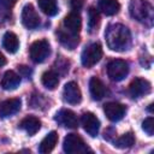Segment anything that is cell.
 <instances>
[{
    "instance_id": "cell-3",
    "label": "cell",
    "mask_w": 154,
    "mask_h": 154,
    "mask_svg": "<svg viewBox=\"0 0 154 154\" xmlns=\"http://www.w3.org/2000/svg\"><path fill=\"white\" fill-rule=\"evenodd\" d=\"M102 58V47L100 43H91L84 48L81 55L82 65L85 67H91L96 65Z\"/></svg>"
},
{
    "instance_id": "cell-12",
    "label": "cell",
    "mask_w": 154,
    "mask_h": 154,
    "mask_svg": "<svg viewBox=\"0 0 154 154\" xmlns=\"http://www.w3.org/2000/svg\"><path fill=\"white\" fill-rule=\"evenodd\" d=\"M55 120L61 126L69 128V129H76L78 126V119L76 114L70 109H61L57 113Z\"/></svg>"
},
{
    "instance_id": "cell-22",
    "label": "cell",
    "mask_w": 154,
    "mask_h": 154,
    "mask_svg": "<svg viewBox=\"0 0 154 154\" xmlns=\"http://www.w3.org/2000/svg\"><path fill=\"white\" fill-rule=\"evenodd\" d=\"M41 82H42V84H43L47 89L53 90V89H55V88L58 87L59 78H58V75H57L54 71L49 70V71L43 72V75H42V77H41Z\"/></svg>"
},
{
    "instance_id": "cell-28",
    "label": "cell",
    "mask_w": 154,
    "mask_h": 154,
    "mask_svg": "<svg viewBox=\"0 0 154 154\" xmlns=\"http://www.w3.org/2000/svg\"><path fill=\"white\" fill-rule=\"evenodd\" d=\"M70 6H71V8H72L73 11H78V10L82 8L83 1H82V0H71V1H70Z\"/></svg>"
},
{
    "instance_id": "cell-16",
    "label": "cell",
    "mask_w": 154,
    "mask_h": 154,
    "mask_svg": "<svg viewBox=\"0 0 154 154\" xmlns=\"http://www.w3.org/2000/svg\"><path fill=\"white\" fill-rule=\"evenodd\" d=\"M20 84V77L12 70H8L4 73L1 79V87L5 90H14Z\"/></svg>"
},
{
    "instance_id": "cell-1",
    "label": "cell",
    "mask_w": 154,
    "mask_h": 154,
    "mask_svg": "<svg viewBox=\"0 0 154 154\" xmlns=\"http://www.w3.org/2000/svg\"><path fill=\"white\" fill-rule=\"evenodd\" d=\"M107 46L116 52H123L130 47L131 34L129 29L123 24H111L105 31Z\"/></svg>"
},
{
    "instance_id": "cell-25",
    "label": "cell",
    "mask_w": 154,
    "mask_h": 154,
    "mask_svg": "<svg viewBox=\"0 0 154 154\" xmlns=\"http://www.w3.org/2000/svg\"><path fill=\"white\" fill-rule=\"evenodd\" d=\"M100 23V14H99V11L94 7H90L89 11H88V29L89 31H93L97 28Z\"/></svg>"
},
{
    "instance_id": "cell-10",
    "label": "cell",
    "mask_w": 154,
    "mask_h": 154,
    "mask_svg": "<svg viewBox=\"0 0 154 154\" xmlns=\"http://www.w3.org/2000/svg\"><path fill=\"white\" fill-rule=\"evenodd\" d=\"M64 100L70 105H77L82 101V93L76 82H67L64 87Z\"/></svg>"
},
{
    "instance_id": "cell-4",
    "label": "cell",
    "mask_w": 154,
    "mask_h": 154,
    "mask_svg": "<svg viewBox=\"0 0 154 154\" xmlns=\"http://www.w3.org/2000/svg\"><path fill=\"white\" fill-rule=\"evenodd\" d=\"M129 73V64L123 59L111 60L107 65V75L111 81L119 82L124 79Z\"/></svg>"
},
{
    "instance_id": "cell-9",
    "label": "cell",
    "mask_w": 154,
    "mask_h": 154,
    "mask_svg": "<svg viewBox=\"0 0 154 154\" xmlns=\"http://www.w3.org/2000/svg\"><path fill=\"white\" fill-rule=\"evenodd\" d=\"M81 123L83 125L84 131L90 135L91 137H95L99 134V129H100V120L97 119V117L91 113V112H85L82 114L81 117Z\"/></svg>"
},
{
    "instance_id": "cell-18",
    "label": "cell",
    "mask_w": 154,
    "mask_h": 154,
    "mask_svg": "<svg viewBox=\"0 0 154 154\" xmlns=\"http://www.w3.org/2000/svg\"><path fill=\"white\" fill-rule=\"evenodd\" d=\"M58 143V134L55 131H51L40 143L38 146V152L41 154H47L49 152H52L55 147V144Z\"/></svg>"
},
{
    "instance_id": "cell-8",
    "label": "cell",
    "mask_w": 154,
    "mask_h": 154,
    "mask_svg": "<svg viewBox=\"0 0 154 154\" xmlns=\"http://www.w3.org/2000/svg\"><path fill=\"white\" fill-rule=\"evenodd\" d=\"M152 90V84L144 78H135L129 85V94L134 99H138L143 95L149 94Z\"/></svg>"
},
{
    "instance_id": "cell-30",
    "label": "cell",
    "mask_w": 154,
    "mask_h": 154,
    "mask_svg": "<svg viewBox=\"0 0 154 154\" xmlns=\"http://www.w3.org/2000/svg\"><path fill=\"white\" fill-rule=\"evenodd\" d=\"M6 64V58L4 57L2 53H0V66H4Z\"/></svg>"
},
{
    "instance_id": "cell-2",
    "label": "cell",
    "mask_w": 154,
    "mask_h": 154,
    "mask_svg": "<svg viewBox=\"0 0 154 154\" xmlns=\"http://www.w3.org/2000/svg\"><path fill=\"white\" fill-rule=\"evenodd\" d=\"M129 11L131 17L138 22H146L147 19L150 20L152 18V6L146 0H132Z\"/></svg>"
},
{
    "instance_id": "cell-7",
    "label": "cell",
    "mask_w": 154,
    "mask_h": 154,
    "mask_svg": "<svg viewBox=\"0 0 154 154\" xmlns=\"http://www.w3.org/2000/svg\"><path fill=\"white\" fill-rule=\"evenodd\" d=\"M22 23L28 29H35L40 25V16L31 4H26L22 10Z\"/></svg>"
},
{
    "instance_id": "cell-15",
    "label": "cell",
    "mask_w": 154,
    "mask_h": 154,
    "mask_svg": "<svg viewBox=\"0 0 154 154\" xmlns=\"http://www.w3.org/2000/svg\"><path fill=\"white\" fill-rule=\"evenodd\" d=\"M18 128L24 130L28 135L32 136V135H35L40 130L41 122H40L38 118H36L34 116H28V117H25V118H23L20 120V123L18 124Z\"/></svg>"
},
{
    "instance_id": "cell-5",
    "label": "cell",
    "mask_w": 154,
    "mask_h": 154,
    "mask_svg": "<svg viewBox=\"0 0 154 154\" xmlns=\"http://www.w3.org/2000/svg\"><path fill=\"white\" fill-rule=\"evenodd\" d=\"M63 148H64V152H66L69 154H77V153L91 152L88 148V146L84 143L83 138L81 136L76 135V134H69L64 138Z\"/></svg>"
},
{
    "instance_id": "cell-27",
    "label": "cell",
    "mask_w": 154,
    "mask_h": 154,
    "mask_svg": "<svg viewBox=\"0 0 154 154\" xmlns=\"http://www.w3.org/2000/svg\"><path fill=\"white\" fill-rule=\"evenodd\" d=\"M16 1L17 0H0V7H2L5 10H10V8L13 7Z\"/></svg>"
},
{
    "instance_id": "cell-31",
    "label": "cell",
    "mask_w": 154,
    "mask_h": 154,
    "mask_svg": "<svg viewBox=\"0 0 154 154\" xmlns=\"http://www.w3.org/2000/svg\"><path fill=\"white\" fill-rule=\"evenodd\" d=\"M152 105H153V103H150V105H149V107H148V111H149L150 113L153 112V109H152Z\"/></svg>"
},
{
    "instance_id": "cell-14",
    "label": "cell",
    "mask_w": 154,
    "mask_h": 154,
    "mask_svg": "<svg viewBox=\"0 0 154 154\" xmlns=\"http://www.w3.org/2000/svg\"><path fill=\"white\" fill-rule=\"evenodd\" d=\"M64 26L66 28V30L69 32L77 35L81 31V28H82V19H81L79 13H77L76 11L70 12L64 18Z\"/></svg>"
},
{
    "instance_id": "cell-20",
    "label": "cell",
    "mask_w": 154,
    "mask_h": 154,
    "mask_svg": "<svg viewBox=\"0 0 154 154\" xmlns=\"http://www.w3.org/2000/svg\"><path fill=\"white\" fill-rule=\"evenodd\" d=\"M2 46L8 53H16L19 47V41L17 35L12 31H6L2 37Z\"/></svg>"
},
{
    "instance_id": "cell-19",
    "label": "cell",
    "mask_w": 154,
    "mask_h": 154,
    "mask_svg": "<svg viewBox=\"0 0 154 154\" xmlns=\"http://www.w3.org/2000/svg\"><path fill=\"white\" fill-rule=\"evenodd\" d=\"M99 10L106 16H114L120 10L118 0H99Z\"/></svg>"
},
{
    "instance_id": "cell-29",
    "label": "cell",
    "mask_w": 154,
    "mask_h": 154,
    "mask_svg": "<svg viewBox=\"0 0 154 154\" xmlns=\"http://www.w3.org/2000/svg\"><path fill=\"white\" fill-rule=\"evenodd\" d=\"M18 70H19V72H20L22 76H26V77H29L30 73H31V70H30L28 66H23V65H20V66H18Z\"/></svg>"
},
{
    "instance_id": "cell-26",
    "label": "cell",
    "mask_w": 154,
    "mask_h": 154,
    "mask_svg": "<svg viewBox=\"0 0 154 154\" xmlns=\"http://www.w3.org/2000/svg\"><path fill=\"white\" fill-rule=\"evenodd\" d=\"M142 129L144 130V132L148 136H153V134H154V119H153V117H148L143 120Z\"/></svg>"
},
{
    "instance_id": "cell-11",
    "label": "cell",
    "mask_w": 154,
    "mask_h": 154,
    "mask_svg": "<svg viewBox=\"0 0 154 154\" xmlns=\"http://www.w3.org/2000/svg\"><path fill=\"white\" fill-rule=\"evenodd\" d=\"M125 106L119 102H108L103 106V112L111 122L120 120L125 114Z\"/></svg>"
},
{
    "instance_id": "cell-21",
    "label": "cell",
    "mask_w": 154,
    "mask_h": 154,
    "mask_svg": "<svg viewBox=\"0 0 154 154\" xmlns=\"http://www.w3.org/2000/svg\"><path fill=\"white\" fill-rule=\"evenodd\" d=\"M58 37H59V41L61 45H64L66 48L69 49H73L78 42H79V38L77 35L75 34H71V32H64V31H59L58 32Z\"/></svg>"
},
{
    "instance_id": "cell-24",
    "label": "cell",
    "mask_w": 154,
    "mask_h": 154,
    "mask_svg": "<svg viewBox=\"0 0 154 154\" xmlns=\"http://www.w3.org/2000/svg\"><path fill=\"white\" fill-rule=\"evenodd\" d=\"M134 143H135V137H134V134L130 132V131L126 132V134H124L119 138L114 140V146L117 148H120V149L130 148V147H132Z\"/></svg>"
},
{
    "instance_id": "cell-23",
    "label": "cell",
    "mask_w": 154,
    "mask_h": 154,
    "mask_svg": "<svg viewBox=\"0 0 154 154\" xmlns=\"http://www.w3.org/2000/svg\"><path fill=\"white\" fill-rule=\"evenodd\" d=\"M40 10L47 16H55L58 13V6L55 0H37Z\"/></svg>"
},
{
    "instance_id": "cell-13",
    "label": "cell",
    "mask_w": 154,
    "mask_h": 154,
    "mask_svg": "<svg viewBox=\"0 0 154 154\" xmlns=\"http://www.w3.org/2000/svg\"><path fill=\"white\" fill-rule=\"evenodd\" d=\"M22 106V101L17 97L7 99L2 102H0V117L1 118H7L13 114H16Z\"/></svg>"
},
{
    "instance_id": "cell-17",
    "label": "cell",
    "mask_w": 154,
    "mask_h": 154,
    "mask_svg": "<svg viewBox=\"0 0 154 154\" xmlns=\"http://www.w3.org/2000/svg\"><path fill=\"white\" fill-rule=\"evenodd\" d=\"M89 90L90 95L94 100H101L106 95V87L102 81L97 77H91L89 81Z\"/></svg>"
},
{
    "instance_id": "cell-6",
    "label": "cell",
    "mask_w": 154,
    "mask_h": 154,
    "mask_svg": "<svg viewBox=\"0 0 154 154\" xmlns=\"http://www.w3.org/2000/svg\"><path fill=\"white\" fill-rule=\"evenodd\" d=\"M49 54H51V46L49 42L45 38L37 40L32 42V45L30 46V58L36 64L43 63L49 57Z\"/></svg>"
}]
</instances>
